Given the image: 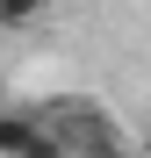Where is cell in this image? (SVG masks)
Segmentation results:
<instances>
[{
    "instance_id": "7a4b0ae2",
    "label": "cell",
    "mask_w": 151,
    "mask_h": 158,
    "mask_svg": "<svg viewBox=\"0 0 151 158\" xmlns=\"http://www.w3.org/2000/svg\"><path fill=\"white\" fill-rule=\"evenodd\" d=\"M50 0H0V29H36Z\"/></svg>"
},
{
    "instance_id": "6da1fadb",
    "label": "cell",
    "mask_w": 151,
    "mask_h": 158,
    "mask_svg": "<svg viewBox=\"0 0 151 158\" xmlns=\"http://www.w3.org/2000/svg\"><path fill=\"white\" fill-rule=\"evenodd\" d=\"M36 144H43V122H36V115L0 108V158H22V151H36Z\"/></svg>"
},
{
    "instance_id": "277c9868",
    "label": "cell",
    "mask_w": 151,
    "mask_h": 158,
    "mask_svg": "<svg viewBox=\"0 0 151 158\" xmlns=\"http://www.w3.org/2000/svg\"><path fill=\"white\" fill-rule=\"evenodd\" d=\"M0 108H7V101H0Z\"/></svg>"
},
{
    "instance_id": "3957f363",
    "label": "cell",
    "mask_w": 151,
    "mask_h": 158,
    "mask_svg": "<svg viewBox=\"0 0 151 158\" xmlns=\"http://www.w3.org/2000/svg\"><path fill=\"white\" fill-rule=\"evenodd\" d=\"M22 158H72V151H65V144H58V137L43 129V144H36V151H22Z\"/></svg>"
}]
</instances>
